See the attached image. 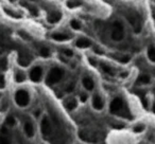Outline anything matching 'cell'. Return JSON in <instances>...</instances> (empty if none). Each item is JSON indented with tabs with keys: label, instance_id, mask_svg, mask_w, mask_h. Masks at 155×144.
<instances>
[{
	"label": "cell",
	"instance_id": "cell-11",
	"mask_svg": "<svg viewBox=\"0 0 155 144\" xmlns=\"http://www.w3.org/2000/svg\"><path fill=\"white\" fill-rule=\"evenodd\" d=\"M62 14L60 12H52L48 15V21L50 24H56L61 20Z\"/></svg>",
	"mask_w": 155,
	"mask_h": 144
},
{
	"label": "cell",
	"instance_id": "cell-2",
	"mask_svg": "<svg viewBox=\"0 0 155 144\" xmlns=\"http://www.w3.org/2000/svg\"><path fill=\"white\" fill-rule=\"evenodd\" d=\"M14 100L15 103L18 107H27L30 103V94L29 92L25 90V89H18L17 91L15 92L14 95Z\"/></svg>",
	"mask_w": 155,
	"mask_h": 144
},
{
	"label": "cell",
	"instance_id": "cell-5",
	"mask_svg": "<svg viewBox=\"0 0 155 144\" xmlns=\"http://www.w3.org/2000/svg\"><path fill=\"white\" fill-rule=\"evenodd\" d=\"M41 131L44 137H49L52 134V124L48 117H44L41 122Z\"/></svg>",
	"mask_w": 155,
	"mask_h": 144
},
{
	"label": "cell",
	"instance_id": "cell-15",
	"mask_svg": "<svg viewBox=\"0 0 155 144\" xmlns=\"http://www.w3.org/2000/svg\"><path fill=\"white\" fill-rule=\"evenodd\" d=\"M150 82H151V77L148 74H141L137 79V84H139V85H147Z\"/></svg>",
	"mask_w": 155,
	"mask_h": 144
},
{
	"label": "cell",
	"instance_id": "cell-10",
	"mask_svg": "<svg viewBox=\"0 0 155 144\" xmlns=\"http://www.w3.org/2000/svg\"><path fill=\"white\" fill-rule=\"evenodd\" d=\"M90 40L87 38H85V37H81V38H79L78 40H76V46L78 48H80V49H86V48L90 47Z\"/></svg>",
	"mask_w": 155,
	"mask_h": 144
},
{
	"label": "cell",
	"instance_id": "cell-31",
	"mask_svg": "<svg viewBox=\"0 0 155 144\" xmlns=\"http://www.w3.org/2000/svg\"><path fill=\"white\" fill-rule=\"evenodd\" d=\"M64 54H65V55L69 56V57H71V56L73 55L72 51H71V50H67V49H66V50H64Z\"/></svg>",
	"mask_w": 155,
	"mask_h": 144
},
{
	"label": "cell",
	"instance_id": "cell-17",
	"mask_svg": "<svg viewBox=\"0 0 155 144\" xmlns=\"http://www.w3.org/2000/svg\"><path fill=\"white\" fill-rule=\"evenodd\" d=\"M18 63H19V65L22 66V67H27V66H29V64L31 63V59H30V57H28L27 55H20L19 56V58H18Z\"/></svg>",
	"mask_w": 155,
	"mask_h": 144
},
{
	"label": "cell",
	"instance_id": "cell-3",
	"mask_svg": "<svg viewBox=\"0 0 155 144\" xmlns=\"http://www.w3.org/2000/svg\"><path fill=\"white\" fill-rule=\"evenodd\" d=\"M64 75V71L61 68H53L49 71L47 77H46V84L49 86L54 85L56 83H59Z\"/></svg>",
	"mask_w": 155,
	"mask_h": 144
},
{
	"label": "cell",
	"instance_id": "cell-20",
	"mask_svg": "<svg viewBox=\"0 0 155 144\" xmlns=\"http://www.w3.org/2000/svg\"><path fill=\"white\" fill-rule=\"evenodd\" d=\"M76 106H78V102H76V99H70L69 101H67V103H66V107L67 109L69 110H74L76 108Z\"/></svg>",
	"mask_w": 155,
	"mask_h": 144
},
{
	"label": "cell",
	"instance_id": "cell-33",
	"mask_svg": "<svg viewBox=\"0 0 155 144\" xmlns=\"http://www.w3.org/2000/svg\"><path fill=\"white\" fill-rule=\"evenodd\" d=\"M128 77V72H123V73H121V77Z\"/></svg>",
	"mask_w": 155,
	"mask_h": 144
},
{
	"label": "cell",
	"instance_id": "cell-35",
	"mask_svg": "<svg viewBox=\"0 0 155 144\" xmlns=\"http://www.w3.org/2000/svg\"><path fill=\"white\" fill-rule=\"evenodd\" d=\"M10 1H12V2H14V1H16V0H10Z\"/></svg>",
	"mask_w": 155,
	"mask_h": 144
},
{
	"label": "cell",
	"instance_id": "cell-25",
	"mask_svg": "<svg viewBox=\"0 0 155 144\" xmlns=\"http://www.w3.org/2000/svg\"><path fill=\"white\" fill-rule=\"evenodd\" d=\"M143 130H144V125L143 124H139V125H136L134 127V132H136V134H140Z\"/></svg>",
	"mask_w": 155,
	"mask_h": 144
},
{
	"label": "cell",
	"instance_id": "cell-18",
	"mask_svg": "<svg viewBox=\"0 0 155 144\" xmlns=\"http://www.w3.org/2000/svg\"><path fill=\"white\" fill-rule=\"evenodd\" d=\"M17 123V121L16 119L13 117V115H9V117H6V121H4V124H6V126L9 128V127H14Z\"/></svg>",
	"mask_w": 155,
	"mask_h": 144
},
{
	"label": "cell",
	"instance_id": "cell-13",
	"mask_svg": "<svg viewBox=\"0 0 155 144\" xmlns=\"http://www.w3.org/2000/svg\"><path fill=\"white\" fill-rule=\"evenodd\" d=\"M83 83V86H84V88L86 89V90H88V91H90V90H93L94 89V81L90 79V77H84L82 81Z\"/></svg>",
	"mask_w": 155,
	"mask_h": 144
},
{
	"label": "cell",
	"instance_id": "cell-23",
	"mask_svg": "<svg viewBox=\"0 0 155 144\" xmlns=\"http://www.w3.org/2000/svg\"><path fill=\"white\" fill-rule=\"evenodd\" d=\"M70 26L73 30H80L81 29V24H80V21L76 20V19H73V20L70 21Z\"/></svg>",
	"mask_w": 155,
	"mask_h": 144
},
{
	"label": "cell",
	"instance_id": "cell-34",
	"mask_svg": "<svg viewBox=\"0 0 155 144\" xmlns=\"http://www.w3.org/2000/svg\"><path fill=\"white\" fill-rule=\"evenodd\" d=\"M3 83H4V79H3V77H1V75H0V84L2 85Z\"/></svg>",
	"mask_w": 155,
	"mask_h": 144
},
{
	"label": "cell",
	"instance_id": "cell-37",
	"mask_svg": "<svg viewBox=\"0 0 155 144\" xmlns=\"http://www.w3.org/2000/svg\"><path fill=\"white\" fill-rule=\"evenodd\" d=\"M0 99H1V93H0Z\"/></svg>",
	"mask_w": 155,
	"mask_h": 144
},
{
	"label": "cell",
	"instance_id": "cell-32",
	"mask_svg": "<svg viewBox=\"0 0 155 144\" xmlns=\"http://www.w3.org/2000/svg\"><path fill=\"white\" fill-rule=\"evenodd\" d=\"M73 88H74V83H72V84H70V85L68 86L66 90H67V92H70L71 90H73Z\"/></svg>",
	"mask_w": 155,
	"mask_h": 144
},
{
	"label": "cell",
	"instance_id": "cell-36",
	"mask_svg": "<svg viewBox=\"0 0 155 144\" xmlns=\"http://www.w3.org/2000/svg\"><path fill=\"white\" fill-rule=\"evenodd\" d=\"M154 112H155V104H154Z\"/></svg>",
	"mask_w": 155,
	"mask_h": 144
},
{
	"label": "cell",
	"instance_id": "cell-30",
	"mask_svg": "<svg viewBox=\"0 0 155 144\" xmlns=\"http://www.w3.org/2000/svg\"><path fill=\"white\" fill-rule=\"evenodd\" d=\"M0 67L2 68L3 70H4V69L6 68V59H2V61L0 62Z\"/></svg>",
	"mask_w": 155,
	"mask_h": 144
},
{
	"label": "cell",
	"instance_id": "cell-24",
	"mask_svg": "<svg viewBox=\"0 0 155 144\" xmlns=\"http://www.w3.org/2000/svg\"><path fill=\"white\" fill-rule=\"evenodd\" d=\"M39 54H41L43 57H49L50 56V50L48 48H41L39 50Z\"/></svg>",
	"mask_w": 155,
	"mask_h": 144
},
{
	"label": "cell",
	"instance_id": "cell-21",
	"mask_svg": "<svg viewBox=\"0 0 155 144\" xmlns=\"http://www.w3.org/2000/svg\"><path fill=\"white\" fill-rule=\"evenodd\" d=\"M148 57L151 62L155 63V48L154 47H150L148 50Z\"/></svg>",
	"mask_w": 155,
	"mask_h": 144
},
{
	"label": "cell",
	"instance_id": "cell-1",
	"mask_svg": "<svg viewBox=\"0 0 155 144\" xmlns=\"http://www.w3.org/2000/svg\"><path fill=\"white\" fill-rule=\"evenodd\" d=\"M109 110H111L112 113L118 115L120 117H123V118H128V119L132 118L131 113L129 112L128 108L124 106L123 101L120 97H116V99H114V100L112 101L111 105H109Z\"/></svg>",
	"mask_w": 155,
	"mask_h": 144
},
{
	"label": "cell",
	"instance_id": "cell-8",
	"mask_svg": "<svg viewBox=\"0 0 155 144\" xmlns=\"http://www.w3.org/2000/svg\"><path fill=\"white\" fill-rule=\"evenodd\" d=\"M24 132L28 138H33L35 135V129H34V125H33L30 121H27L24 124Z\"/></svg>",
	"mask_w": 155,
	"mask_h": 144
},
{
	"label": "cell",
	"instance_id": "cell-28",
	"mask_svg": "<svg viewBox=\"0 0 155 144\" xmlns=\"http://www.w3.org/2000/svg\"><path fill=\"white\" fill-rule=\"evenodd\" d=\"M88 62H89V64H90L93 67H97V65H98L96 61H95L94 58H91V57H89V58H88Z\"/></svg>",
	"mask_w": 155,
	"mask_h": 144
},
{
	"label": "cell",
	"instance_id": "cell-6",
	"mask_svg": "<svg viewBox=\"0 0 155 144\" xmlns=\"http://www.w3.org/2000/svg\"><path fill=\"white\" fill-rule=\"evenodd\" d=\"M43 77V68L41 66H36L30 71V79L34 83H38Z\"/></svg>",
	"mask_w": 155,
	"mask_h": 144
},
{
	"label": "cell",
	"instance_id": "cell-16",
	"mask_svg": "<svg viewBox=\"0 0 155 144\" xmlns=\"http://www.w3.org/2000/svg\"><path fill=\"white\" fill-rule=\"evenodd\" d=\"M9 132H0V144H11L12 143V140L8 135Z\"/></svg>",
	"mask_w": 155,
	"mask_h": 144
},
{
	"label": "cell",
	"instance_id": "cell-12",
	"mask_svg": "<svg viewBox=\"0 0 155 144\" xmlns=\"http://www.w3.org/2000/svg\"><path fill=\"white\" fill-rule=\"evenodd\" d=\"M52 39L56 41H67L70 39V36L65 33H54L52 34Z\"/></svg>",
	"mask_w": 155,
	"mask_h": 144
},
{
	"label": "cell",
	"instance_id": "cell-26",
	"mask_svg": "<svg viewBox=\"0 0 155 144\" xmlns=\"http://www.w3.org/2000/svg\"><path fill=\"white\" fill-rule=\"evenodd\" d=\"M118 59H119L120 63L126 64V63H129V61H130V56L129 55H123V56H121V57H120V58H118Z\"/></svg>",
	"mask_w": 155,
	"mask_h": 144
},
{
	"label": "cell",
	"instance_id": "cell-29",
	"mask_svg": "<svg viewBox=\"0 0 155 144\" xmlns=\"http://www.w3.org/2000/svg\"><path fill=\"white\" fill-rule=\"evenodd\" d=\"M4 11H6V14L11 15V16H13V17H16V18H19V17H20L19 15L14 14V13H13V12H11V11H9V10H4Z\"/></svg>",
	"mask_w": 155,
	"mask_h": 144
},
{
	"label": "cell",
	"instance_id": "cell-27",
	"mask_svg": "<svg viewBox=\"0 0 155 144\" xmlns=\"http://www.w3.org/2000/svg\"><path fill=\"white\" fill-rule=\"evenodd\" d=\"M80 100H81V102L85 103V102L88 100V95L87 94H85V93H81L80 94Z\"/></svg>",
	"mask_w": 155,
	"mask_h": 144
},
{
	"label": "cell",
	"instance_id": "cell-4",
	"mask_svg": "<svg viewBox=\"0 0 155 144\" xmlns=\"http://www.w3.org/2000/svg\"><path fill=\"white\" fill-rule=\"evenodd\" d=\"M124 37V29L120 21H115L113 24V30H112V39L115 41L122 40Z\"/></svg>",
	"mask_w": 155,
	"mask_h": 144
},
{
	"label": "cell",
	"instance_id": "cell-9",
	"mask_svg": "<svg viewBox=\"0 0 155 144\" xmlns=\"http://www.w3.org/2000/svg\"><path fill=\"white\" fill-rule=\"evenodd\" d=\"M93 106H94V108L96 110H101V109L104 107V103H103L102 99L100 95L96 94L94 97H93Z\"/></svg>",
	"mask_w": 155,
	"mask_h": 144
},
{
	"label": "cell",
	"instance_id": "cell-14",
	"mask_svg": "<svg viewBox=\"0 0 155 144\" xmlns=\"http://www.w3.org/2000/svg\"><path fill=\"white\" fill-rule=\"evenodd\" d=\"M14 79L16 83H24L26 81V73H25L24 71L20 70L16 71L14 75Z\"/></svg>",
	"mask_w": 155,
	"mask_h": 144
},
{
	"label": "cell",
	"instance_id": "cell-7",
	"mask_svg": "<svg viewBox=\"0 0 155 144\" xmlns=\"http://www.w3.org/2000/svg\"><path fill=\"white\" fill-rule=\"evenodd\" d=\"M128 20H129L130 24L133 26L135 33L140 32L141 24H140V20H139V17H138V16H136V15H129V16H128Z\"/></svg>",
	"mask_w": 155,
	"mask_h": 144
},
{
	"label": "cell",
	"instance_id": "cell-22",
	"mask_svg": "<svg viewBox=\"0 0 155 144\" xmlns=\"http://www.w3.org/2000/svg\"><path fill=\"white\" fill-rule=\"evenodd\" d=\"M101 68H102V70L105 72V73L109 74V75H114V71L109 66L107 65H104V64H101Z\"/></svg>",
	"mask_w": 155,
	"mask_h": 144
},
{
	"label": "cell",
	"instance_id": "cell-19",
	"mask_svg": "<svg viewBox=\"0 0 155 144\" xmlns=\"http://www.w3.org/2000/svg\"><path fill=\"white\" fill-rule=\"evenodd\" d=\"M66 4H67V8H69V9H74V8H78V6H81L82 2L80 0H68Z\"/></svg>",
	"mask_w": 155,
	"mask_h": 144
}]
</instances>
